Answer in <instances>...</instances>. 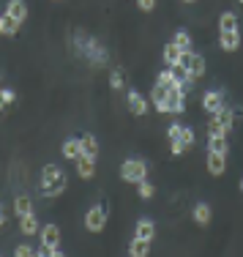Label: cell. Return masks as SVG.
Wrapping results in <instances>:
<instances>
[{
  "label": "cell",
  "instance_id": "obj_1",
  "mask_svg": "<svg viewBox=\"0 0 243 257\" xmlns=\"http://www.w3.org/2000/svg\"><path fill=\"white\" fill-rule=\"evenodd\" d=\"M41 194L44 197H58V194L66 192V186H69V178H66V173L58 167V164H47L44 170H41Z\"/></svg>",
  "mask_w": 243,
  "mask_h": 257
},
{
  "label": "cell",
  "instance_id": "obj_2",
  "mask_svg": "<svg viewBox=\"0 0 243 257\" xmlns=\"http://www.w3.org/2000/svg\"><path fill=\"white\" fill-rule=\"evenodd\" d=\"M120 178H123L126 183L148 181V164H145L142 159H126V162L120 164Z\"/></svg>",
  "mask_w": 243,
  "mask_h": 257
},
{
  "label": "cell",
  "instance_id": "obj_3",
  "mask_svg": "<svg viewBox=\"0 0 243 257\" xmlns=\"http://www.w3.org/2000/svg\"><path fill=\"white\" fill-rule=\"evenodd\" d=\"M77 50H80L85 58H90V63H96V66L107 63V50H104V47H99V41H96V39H88V36H82V33H80Z\"/></svg>",
  "mask_w": 243,
  "mask_h": 257
},
{
  "label": "cell",
  "instance_id": "obj_4",
  "mask_svg": "<svg viewBox=\"0 0 243 257\" xmlns=\"http://www.w3.org/2000/svg\"><path fill=\"white\" fill-rule=\"evenodd\" d=\"M229 132H232V109H229V107H221L218 112L210 115V120H208V134H221V137H227Z\"/></svg>",
  "mask_w": 243,
  "mask_h": 257
},
{
  "label": "cell",
  "instance_id": "obj_5",
  "mask_svg": "<svg viewBox=\"0 0 243 257\" xmlns=\"http://www.w3.org/2000/svg\"><path fill=\"white\" fill-rule=\"evenodd\" d=\"M85 227L90 232H101L107 227V203H99L96 208H90V211L85 213Z\"/></svg>",
  "mask_w": 243,
  "mask_h": 257
},
{
  "label": "cell",
  "instance_id": "obj_6",
  "mask_svg": "<svg viewBox=\"0 0 243 257\" xmlns=\"http://www.w3.org/2000/svg\"><path fill=\"white\" fill-rule=\"evenodd\" d=\"M161 112H175V115L186 112V90L183 88H169L167 90V101H164Z\"/></svg>",
  "mask_w": 243,
  "mask_h": 257
},
{
  "label": "cell",
  "instance_id": "obj_7",
  "mask_svg": "<svg viewBox=\"0 0 243 257\" xmlns=\"http://www.w3.org/2000/svg\"><path fill=\"white\" fill-rule=\"evenodd\" d=\"M39 235H41V243H44V246H52V249L60 246V227L58 224H44V227L39 230Z\"/></svg>",
  "mask_w": 243,
  "mask_h": 257
},
{
  "label": "cell",
  "instance_id": "obj_8",
  "mask_svg": "<svg viewBox=\"0 0 243 257\" xmlns=\"http://www.w3.org/2000/svg\"><path fill=\"white\" fill-rule=\"evenodd\" d=\"M205 164H208V173L216 175V178L227 173V156H224V154H213V151H208V162H205Z\"/></svg>",
  "mask_w": 243,
  "mask_h": 257
},
{
  "label": "cell",
  "instance_id": "obj_9",
  "mask_svg": "<svg viewBox=\"0 0 243 257\" xmlns=\"http://www.w3.org/2000/svg\"><path fill=\"white\" fill-rule=\"evenodd\" d=\"M183 69H186V74H189V82H194V79H199V77L205 74V58L194 52V55H191V60L183 66Z\"/></svg>",
  "mask_w": 243,
  "mask_h": 257
},
{
  "label": "cell",
  "instance_id": "obj_10",
  "mask_svg": "<svg viewBox=\"0 0 243 257\" xmlns=\"http://www.w3.org/2000/svg\"><path fill=\"white\" fill-rule=\"evenodd\" d=\"M218 47H221L224 52L240 50V30H232V33H218Z\"/></svg>",
  "mask_w": 243,
  "mask_h": 257
},
{
  "label": "cell",
  "instance_id": "obj_11",
  "mask_svg": "<svg viewBox=\"0 0 243 257\" xmlns=\"http://www.w3.org/2000/svg\"><path fill=\"white\" fill-rule=\"evenodd\" d=\"M156 85H164L167 90H169V88H183V90L189 88V85H186L183 79H178V77H175V71H172V69H164L161 74L156 77Z\"/></svg>",
  "mask_w": 243,
  "mask_h": 257
},
{
  "label": "cell",
  "instance_id": "obj_12",
  "mask_svg": "<svg viewBox=\"0 0 243 257\" xmlns=\"http://www.w3.org/2000/svg\"><path fill=\"white\" fill-rule=\"evenodd\" d=\"M6 14H9L11 20H17V22H25V20H28V6H25V0H9V6H6Z\"/></svg>",
  "mask_w": 243,
  "mask_h": 257
},
{
  "label": "cell",
  "instance_id": "obj_13",
  "mask_svg": "<svg viewBox=\"0 0 243 257\" xmlns=\"http://www.w3.org/2000/svg\"><path fill=\"white\" fill-rule=\"evenodd\" d=\"M134 238H142V241H153L156 238V224L150 219H139L134 227Z\"/></svg>",
  "mask_w": 243,
  "mask_h": 257
},
{
  "label": "cell",
  "instance_id": "obj_14",
  "mask_svg": "<svg viewBox=\"0 0 243 257\" xmlns=\"http://www.w3.org/2000/svg\"><path fill=\"white\" fill-rule=\"evenodd\" d=\"M202 107L208 109L210 115H213V112H218V109L224 107V96L218 93V90H208V93L202 96Z\"/></svg>",
  "mask_w": 243,
  "mask_h": 257
},
{
  "label": "cell",
  "instance_id": "obj_15",
  "mask_svg": "<svg viewBox=\"0 0 243 257\" xmlns=\"http://www.w3.org/2000/svg\"><path fill=\"white\" fill-rule=\"evenodd\" d=\"M191 216H194V222H197L199 227H208L210 219H213V213H210L208 203H197V205H194V211H191Z\"/></svg>",
  "mask_w": 243,
  "mask_h": 257
},
{
  "label": "cell",
  "instance_id": "obj_16",
  "mask_svg": "<svg viewBox=\"0 0 243 257\" xmlns=\"http://www.w3.org/2000/svg\"><path fill=\"white\" fill-rule=\"evenodd\" d=\"M180 47L175 44V41H169L167 47H164V52H161V58H164V63H167V69H175V66L180 63Z\"/></svg>",
  "mask_w": 243,
  "mask_h": 257
},
{
  "label": "cell",
  "instance_id": "obj_17",
  "mask_svg": "<svg viewBox=\"0 0 243 257\" xmlns=\"http://www.w3.org/2000/svg\"><path fill=\"white\" fill-rule=\"evenodd\" d=\"M129 109L134 115H145L148 112V99H145L139 90H129Z\"/></svg>",
  "mask_w": 243,
  "mask_h": 257
},
{
  "label": "cell",
  "instance_id": "obj_18",
  "mask_svg": "<svg viewBox=\"0 0 243 257\" xmlns=\"http://www.w3.org/2000/svg\"><path fill=\"white\" fill-rule=\"evenodd\" d=\"M80 145H82V156L99 159V140H96L93 134H82V137H80Z\"/></svg>",
  "mask_w": 243,
  "mask_h": 257
},
{
  "label": "cell",
  "instance_id": "obj_19",
  "mask_svg": "<svg viewBox=\"0 0 243 257\" xmlns=\"http://www.w3.org/2000/svg\"><path fill=\"white\" fill-rule=\"evenodd\" d=\"M232 30H238V14L235 11H224L218 17V33H232Z\"/></svg>",
  "mask_w": 243,
  "mask_h": 257
},
{
  "label": "cell",
  "instance_id": "obj_20",
  "mask_svg": "<svg viewBox=\"0 0 243 257\" xmlns=\"http://www.w3.org/2000/svg\"><path fill=\"white\" fill-rule=\"evenodd\" d=\"M77 173H80V178L90 181L96 175V159H88V156L77 159Z\"/></svg>",
  "mask_w": 243,
  "mask_h": 257
},
{
  "label": "cell",
  "instance_id": "obj_21",
  "mask_svg": "<svg viewBox=\"0 0 243 257\" xmlns=\"http://www.w3.org/2000/svg\"><path fill=\"white\" fill-rule=\"evenodd\" d=\"M208 151H213V154H229V143L227 137H221V134H208Z\"/></svg>",
  "mask_w": 243,
  "mask_h": 257
},
{
  "label": "cell",
  "instance_id": "obj_22",
  "mask_svg": "<svg viewBox=\"0 0 243 257\" xmlns=\"http://www.w3.org/2000/svg\"><path fill=\"white\" fill-rule=\"evenodd\" d=\"M60 154H63L66 159H71V162L82 159V145H80V140H66L63 148H60Z\"/></svg>",
  "mask_w": 243,
  "mask_h": 257
},
{
  "label": "cell",
  "instance_id": "obj_23",
  "mask_svg": "<svg viewBox=\"0 0 243 257\" xmlns=\"http://www.w3.org/2000/svg\"><path fill=\"white\" fill-rule=\"evenodd\" d=\"M14 213L17 216H28V213H33V200H30L28 194H17L14 197Z\"/></svg>",
  "mask_w": 243,
  "mask_h": 257
},
{
  "label": "cell",
  "instance_id": "obj_24",
  "mask_svg": "<svg viewBox=\"0 0 243 257\" xmlns=\"http://www.w3.org/2000/svg\"><path fill=\"white\" fill-rule=\"evenodd\" d=\"M150 254V241H142V238H134L129 243V257H148Z\"/></svg>",
  "mask_w": 243,
  "mask_h": 257
},
{
  "label": "cell",
  "instance_id": "obj_25",
  "mask_svg": "<svg viewBox=\"0 0 243 257\" xmlns=\"http://www.w3.org/2000/svg\"><path fill=\"white\" fill-rule=\"evenodd\" d=\"M20 230L25 232V235H36L41 227H39V219L33 216V213H28V216H20Z\"/></svg>",
  "mask_w": 243,
  "mask_h": 257
},
{
  "label": "cell",
  "instance_id": "obj_26",
  "mask_svg": "<svg viewBox=\"0 0 243 257\" xmlns=\"http://www.w3.org/2000/svg\"><path fill=\"white\" fill-rule=\"evenodd\" d=\"M109 85H112V90H123L126 88V71L120 69V66H115V69L109 71Z\"/></svg>",
  "mask_w": 243,
  "mask_h": 257
},
{
  "label": "cell",
  "instance_id": "obj_27",
  "mask_svg": "<svg viewBox=\"0 0 243 257\" xmlns=\"http://www.w3.org/2000/svg\"><path fill=\"white\" fill-rule=\"evenodd\" d=\"M150 101H153L156 109L161 112L164 101H167V88H164V85H153V90H150Z\"/></svg>",
  "mask_w": 243,
  "mask_h": 257
},
{
  "label": "cell",
  "instance_id": "obj_28",
  "mask_svg": "<svg viewBox=\"0 0 243 257\" xmlns=\"http://www.w3.org/2000/svg\"><path fill=\"white\" fill-rule=\"evenodd\" d=\"M20 28H22V22H17V20H11L9 14H3V36H17Z\"/></svg>",
  "mask_w": 243,
  "mask_h": 257
},
{
  "label": "cell",
  "instance_id": "obj_29",
  "mask_svg": "<svg viewBox=\"0 0 243 257\" xmlns=\"http://www.w3.org/2000/svg\"><path fill=\"white\" fill-rule=\"evenodd\" d=\"M172 41H175V44H178V47H180V50H183V52H186V50H191V36L186 33V30H178Z\"/></svg>",
  "mask_w": 243,
  "mask_h": 257
},
{
  "label": "cell",
  "instance_id": "obj_30",
  "mask_svg": "<svg viewBox=\"0 0 243 257\" xmlns=\"http://www.w3.org/2000/svg\"><path fill=\"white\" fill-rule=\"evenodd\" d=\"M153 192H156V186H153L150 181H142V183H137V194H139L142 200H150V197H153Z\"/></svg>",
  "mask_w": 243,
  "mask_h": 257
},
{
  "label": "cell",
  "instance_id": "obj_31",
  "mask_svg": "<svg viewBox=\"0 0 243 257\" xmlns=\"http://www.w3.org/2000/svg\"><path fill=\"white\" fill-rule=\"evenodd\" d=\"M178 140L186 145V148H191V145H194V140H197V137H194V132H191L189 126H183V128H180V137H178Z\"/></svg>",
  "mask_w": 243,
  "mask_h": 257
},
{
  "label": "cell",
  "instance_id": "obj_32",
  "mask_svg": "<svg viewBox=\"0 0 243 257\" xmlns=\"http://www.w3.org/2000/svg\"><path fill=\"white\" fill-rule=\"evenodd\" d=\"M169 151H172V156H183L186 154V145L180 143V140H169Z\"/></svg>",
  "mask_w": 243,
  "mask_h": 257
},
{
  "label": "cell",
  "instance_id": "obj_33",
  "mask_svg": "<svg viewBox=\"0 0 243 257\" xmlns=\"http://www.w3.org/2000/svg\"><path fill=\"white\" fill-rule=\"evenodd\" d=\"M14 257H36V252L28 246V243H20V246L14 249Z\"/></svg>",
  "mask_w": 243,
  "mask_h": 257
},
{
  "label": "cell",
  "instance_id": "obj_34",
  "mask_svg": "<svg viewBox=\"0 0 243 257\" xmlns=\"http://www.w3.org/2000/svg\"><path fill=\"white\" fill-rule=\"evenodd\" d=\"M0 99H3V104H11V101L17 99V93L11 88H0Z\"/></svg>",
  "mask_w": 243,
  "mask_h": 257
},
{
  "label": "cell",
  "instance_id": "obj_35",
  "mask_svg": "<svg viewBox=\"0 0 243 257\" xmlns=\"http://www.w3.org/2000/svg\"><path fill=\"white\" fill-rule=\"evenodd\" d=\"M180 128H183L180 123H172V126H167V137H169V140H178V137H180Z\"/></svg>",
  "mask_w": 243,
  "mask_h": 257
},
{
  "label": "cell",
  "instance_id": "obj_36",
  "mask_svg": "<svg viewBox=\"0 0 243 257\" xmlns=\"http://www.w3.org/2000/svg\"><path fill=\"white\" fill-rule=\"evenodd\" d=\"M36 254H39V257H55V254H58V249H52V246H44V243H41V249H39Z\"/></svg>",
  "mask_w": 243,
  "mask_h": 257
},
{
  "label": "cell",
  "instance_id": "obj_37",
  "mask_svg": "<svg viewBox=\"0 0 243 257\" xmlns=\"http://www.w3.org/2000/svg\"><path fill=\"white\" fill-rule=\"evenodd\" d=\"M137 6H139L142 11H153V9H156V0H137Z\"/></svg>",
  "mask_w": 243,
  "mask_h": 257
},
{
  "label": "cell",
  "instance_id": "obj_38",
  "mask_svg": "<svg viewBox=\"0 0 243 257\" xmlns=\"http://www.w3.org/2000/svg\"><path fill=\"white\" fill-rule=\"evenodd\" d=\"M6 224V211H3V205H0V227Z\"/></svg>",
  "mask_w": 243,
  "mask_h": 257
},
{
  "label": "cell",
  "instance_id": "obj_39",
  "mask_svg": "<svg viewBox=\"0 0 243 257\" xmlns=\"http://www.w3.org/2000/svg\"><path fill=\"white\" fill-rule=\"evenodd\" d=\"M0 36H3V14H0Z\"/></svg>",
  "mask_w": 243,
  "mask_h": 257
},
{
  "label": "cell",
  "instance_id": "obj_40",
  "mask_svg": "<svg viewBox=\"0 0 243 257\" xmlns=\"http://www.w3.org/2000/svg\"><path fill=\"white\" fill-rule=\"evenodd\" d=\"M238 189H240V194H243V178H240V183H238Z\"/></svg>",
  "mask_w": 243,
  "mask_h": 257
},
{
  "label": "cell",
  "instance_id": "obj_41",
  "mask_svg": "<svg viewBox=\"0 0 243 257\" xmlns=\"http://www.w3.org/2000/svg\"><path fill=\"white\" fill-rule=\"evenodd\" d=\"M0 88H3V71H0Z\"/></svg>",
  "mask_w": 243,
  "mask_h": 257
},
{
  "label": "cell",
  "instance_id": "obj_42",
  "mask_svg": "<svg viewBox=\"0 0 243 257\" xmlns=\"http://www.w3.org/2000/svg\"><path fill=\"white\" fill-rule=\"evenodd\" d=\"M55 257H66V254H63V252H60V249H58V254H55Z\"/></svg>",
  "mask_w": 243,
  "mask_h": 257
},
{
  "label": "cell",
  "instance_id": "obj_43",
  "mask_svg": "<svg viewBox=\"0 0 243 257\" xmlns=\"http://www.w3.org/2000/svg\"><path fill=\"white\" fill-rule=\"evenodd\" d=\"M3 107H6V104H3V99H0V112H3Z\"/></svg>",
  "mask_w": 243,
  "mask_h": 257
},
{
  "label": "cell",
  "instance_id": "obj_44",
  "mask_svg": "<svg viewBox=\"0 0 243 257\" xmlns=\"http://www.w3.org/2000/svg\"><path fill=\"white\" fill-rule=\"evenodd\" d=\"M183 3H194V0H183Z\"/></svg>",
  "mask_w": 243,
  "mask_h": 257
},
{
  "label": "cell",
  "instance_id": "obj_45",
  "mask_svg": "<svg viewBox=\"0 0 243 257\" xmlns=\"http://www.w3.org/2000/svg\"><path fill=\"white\" fill-rule=\"evenodd\" d=\"M238 3H243V0H238Z\"/></svg>",
  "mask_w": 243,
  "mask_h": 257
},
{
  "label": "cell",
  "instance_id": "obj_46",
  "mask_svg": "<svg viewBox=\"0 0 243 257\" xmlns=\"http://www.w3.org/2000/svg\"><path fill=\"white\" fill-rule=\"evenodd\" d=\"M36 257H39V254H36Z\"/></svg>",
  "mask_w": 243,
  "mask_h": 257
}]
</instances>
